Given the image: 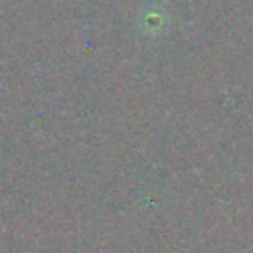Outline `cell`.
I'll use <instances>...</instances> for the list:
<instances>
[]
</instances>
